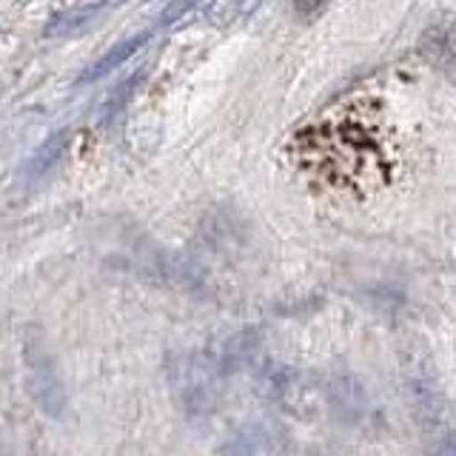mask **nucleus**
Returning a JSON list of instances; mask_svg holds the SVG:
<instances>
[{
	"mask_svg": "<svg viewBox=\"0 0 456 456\" xmlns=\"http://www.w3.org/2000/svg\"><path fill=\"white\" fill-rule=\"evenodd\" d=\"M328 6H331V0H294V14H297V20L311 23L314 18H320Z\"/></svg>",
	"mask_w": 456,
	"mask_h": 456,
	"instance_id": "f8f14e48",
	"label": "nucleus"
},
{
	"mask_svg": "<svg viewBox=\"0 0 456 456\" xmlns=\"http://www.w3.org/2000/svg\"><path fill=\"white\" fill-rule=\"evenodd\" d=\"M203 4V0H175V4H171L163 14H160V20H157V26H171L175 20H180L183 14H189L194 6H200Z\"/></svg>",
	"mask_w": 456,
	"mask_h": 456,
	"instance_id": "ddd939ff",
	"label": "nucleus"
},
{
	"mask_svg": "<svg viewBox=\"0 0 456 456\" xmlns=\"http://www.w3.org/2000/svg\"><path fill=\"white\" fill-rule=\"evenodd\" d=\"M71 137H75L71 128H57V132H52L32 154H28V160L23 163V177L28 183L46 180L52 171L66 160V154L71 149Z\"/></svg>",
	"mask_w": 456,
	"mask_h": 456,
	"instance_id": "39448f33",
	"label": "nucleus"
},
{
	"mask_svg": "<svg viewBox=\"0 0 456 456\" xmlns=\"http://www.w3.org/2000/svg\"><path fill=\"white\" fill-rule=\"evenodd\" d=\"M118 4V0H100V4H94V6H83V9H77V12H69V14H63V18H54L49 26H46V37H63V35H77L80 28H89V26H94V20L97 18H103V14Z\"/></svg>",
	"mask_w": 456,
	"mask_h": 456,
	"instance_id": "6e6552de",
	"label": "nucleus"
},
{
	"mask_svg": "<svg viewBox=\"0 0 456 456\" xmlns=\"http://www.w3.org/2000/svg\"><path fill=\"white\" fill-rule=\"evenodd\" d=\"M256 356H260V337L251 328H242V331L232 334L223 342L220 354L211 356V362L217 368V374H237V370L251 368Z\"/></svg>",
	"mask_w": 456,
	"mask_h": 456,
	"instance_id": "423d86ee",
	"label": "nucleus"
},
{
	"mask_svg": "<svg viewBox=\"0 0 456 456\" xmlns=\"http://www.w3.org/2000/svg\"><path fill=\"white\" fill-rule=\"evenodd\" d=\"M140 80H142V75H132L126 83H120L118 89H114V94L103 103V120H114L128 103H132V97H134V92H137Z\"/></svg>",
	"mask_w": 456,
	"mask_h": 456,
	"instance_id": "9b49d317",
	"label": "nucleus"
},
{
	"mask_svg": "<svg viewBox=\"0 0 456 456\" xmlns=\"http://www.w3.org/2000/svg\"><path fill=\"white\" fill-rule=\"evenodd\" d=\"M263 394L268 396V403H274L285 411L297 413V408H303L305 399V388H303V377L297 374L294 368L289 365H268L263 370Z\"/></svg>",
	"mask_w": 456,
	"mask_h": 456,
	"instance_id": "20e7f679",
	"label": "nucleus"
},
{
	"mask_svg": "<svg viewBox=\"0 0 456 456\" xmlns=\"http://www.w3.org/2000/svg\"><path fill=\"white\" fill-rule=\"evenodd\" d=\"M149 40H151V28H149V32H140V35H134V37H128V40L118 43V46H111L94 66H89V69L83 71V75L77 77V86H89V83H97L100 77L111 75L114 69H120L126 61H132V57H134L142 46H146Z\"/></svg>",
	"mask_w": 456,
	"mask_h": 456,
	"instance_id": "0eeeda50",
	"label": "nucleus"
},
{
	"mask_svg": "<svg viewBox=\"0 0 456 456\" xmlns=\"http://www.w3.org/2000/svg\"><path fill=\"white\" fill-rule=\"evenodd\" d=\"M408 396H411V403H413V408H417L419 417H422V413H428L431 419L439 417V411H442V394L436 388V382L428 377V374L408 379Z\"/></svg>",
	"mask_w": 456,
	"mask_h": 456,
	"instance_id": "1a4fd4ad",
	"label": "nucleus"
},
{
	"mask_svg": "<svg viewBox=\"0 0 456 456\" xmlns=\"http://www.w3.org/2000/svg\"><path fill=\"white\" fill-rule=\"evenodd\" d=\"M20 360H23V379L26 391L32 396L40 413L52 419H63L69 411V394L63 382V370L49 346V337L40 328L28 325L20 339Z\"/></svg>",
	"mask_w": 456,
	"mask_h": 456,
	"instance_id": "f257e3e1",
	"label": "nucleus"
},
{
	"mask_svg": "<svg viewBox=\"0 0 456 456\" xmlns=\"http://www.w3.org/2000/svg\"><path fill=\"white\" fill-rule=\"evenodd\" d=\"M166 377L183 417H211L217 408V368L206 351H171L166 356Z\"/></svg>",
	"mask_w": 456,
	"mask_h": 456,
	"instance_id": "f03ea898",
	"label": "nucleus"
},
{
	"mask_svg": "<svg viewBox=\"0 0 456 456\" xmlns=\"http://www.w3.org/2000/svg\"><path fill=\"white\" fill-rule=\"evenodd\" d=\"M325 396H328V405H331L334 417L342 422H360L368 411V396L365 388L360 385V379H354L351 374H334L325 385Z\"/></svg>",
	"mask_w": 456,
	"mask_h": 456,
	"instance_id": "7ed1b4c3",
	"label": "nucleus"
},
{
	"mask_svg": "<svg viewBox=\"0 0 456 456\" xmlns=\"http://www.w3.org/2000/svg\"><path fill=\"white\" fill-rule=\"evenodd\" d=\"M223 451H228V453H268V451H280V445L268 431H256L254 428V431L237 434L234 442H225Z\"/></svg>",
	"mask_w": 456,
	"mask_h": 456,
	"instance_id": "9d476101",
	"label": "nucleus"
},
{
	"mask_svg": "<svg viewBox=\"0 0 456 456\" xmlns=\"http://www.w3.org/2000/svg\"><path fill=\"white\" fill-rule=\"evenodd\" d=\"M0 445H4V442H0Z\"/></svg>",
	"mask_w": 456,
	"mask_h": 456,
	"instance_id": "4468645a",
	"label": "nucleus"
}]
</instances>
